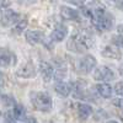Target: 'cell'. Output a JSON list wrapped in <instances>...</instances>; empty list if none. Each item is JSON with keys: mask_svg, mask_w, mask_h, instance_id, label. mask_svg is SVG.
<instances>
[{"mask_svg": "<svg viewBox=\"0 0 123 123\" xmlns=\"http://www.w3.org/2000/svg\"><path fill=\"white\" fill-rule=\"evenodd\" d=\"M32 104L36 110L47 112L52 107V98L46 92H36L32 98Z\"/></svg>", "mask_w": 123, "mask_h": 123, "instance_id": "2", "label": "cell"}, {"mask_svg": "<svg viewBox=\"0 0 123 123\" xmlns=\"http://www.w3.org/2000/svg\"><path fill=\"white\" fill-rule=\"evenodd\" d=\"M96 90H97V92L100 94V96L105 97V98H110L111 95H112V87L108 84H106V83L98 84L96 86Z\"/></svg>", "mask_w": 123, "mask_h": 123, "instance_id": "14", "label": "cell"}, {"mask_svg": "<svg viewBox=\"0 0 123 123\" xmlns=\"http://www.w3.org/2000/svg\"><path fill=\"white\" fill-rule=\"evenodd\" d=\"M102 57L108 58V59H121V50L115 47V46H107L104 48V50L101 52Z\"/></svg>", "mask_w": 123, "mask_h": 123, "instance_id": "12", "label": "cell"}, {"mask_svg": "<svg viewBox=\"0 0 123 123\" xmlns=\"http://www.w3.org/2000/svg\"><path fill=\"white\" fill-rule=\"evenodd\" d=\"M55 91L58 92V94L60 96L63 97H67L70 91H71V84H68V83H59L55 85Z\"/></svg>", "mask_w": 123, "mask_h": 123, "instance_id": "15", "label": "cell"}, {"mask_svg": "<svg viewBox=\"0 0 123 123\" xmlns=\"http://www.w3.org/2000/svg\"><path fill=\"white\" fill-rule=\"evenodd\" d=\"M96 67V58L94 55H85L78 62V71L80 74H89Z\"/></svg>", "mask_w": 123, "mask_h": 123, "instance_id": "3", "label": "cell"}, {"mask_svg": "<svg viewBox=\"0 0 123 123\" xmlns=\"http://www.w3.org/2000/svg\"><path fill=\"white\" fill-rule=\"evenodd\" d=\"M60 15L65 20H70V21H79V14L75 9H71L68 6L60 7Z\"/></svg>", "mask_w": 123, "mask_h": 123, "instance_id": "11", "label": "cell"}, {"mask_svg": "<svg viewBox=\"0 0 123 123\" xmlns=\"http://www.w3.org/2000/svg\"><path fill=\"white\" fill-rule=\"evenodd\" d=\"M14 118L18 121H25L26 119V110L21 105H15L14 106Z\"/></svg>", "mask_w": 123, "mask_h": 123, "instance_id": "17", "label": "cell"}, {"mask_svg": "<svg viewBox=\"0 0 123 123\" xmlns=\"http://www.w3.org/2000/svg\"><path fill=\"white\" fill-rule=\"evenodd\" d=\"M90 47V38L84 33H76L70 37L68 41V48L71 52L81 53Z\"/></svg>", "mask_w": 123, "mask_h": 123, "instance_id": "1", "label": "cell"}, {"mask_svg": "<svg viewBox=\"0 0 123 123\" xmlns=\"http://www.w3.org/2000/svg\"><path fill=\"white\" fill-rule=\"evenodd\" d=\"M122 86H123L122 81H118V83L116 84V86H115V91H116V94H117L118 96H121V95H122V92H123V90H122Z\"/></svg>", "mask_w": 123, "mask_h": 123, "instance_id": "20", "label": "cell"}, {"mask_svg": "<svg viewBox=\"0 0 123 123\" xmlns=\"http://www.w3.org/2000/svg\"><path fill=\"white\" fill-rule=\"evenodd\" d=\"M16 64V55L12 54L10 50L0 48V67H9Z\"/></svg>", "mask_w": 123, "mask_h": 123, "instance_id": "6", "label": "cell"}, {"mask_svg": "<svg viewBox=\"0 0 123 123\" xmlns=\"http://www.w3.org/2000/svg\"><path fill=\"white\" fill-rule=\"evenodd\" d=\"M113 78H115L113 71L107 67H100L94 73V79L97 81H110Z\"/></svg>", "mask_w": 123, "mask_h": 123, "instance_id": "5", "label": "cell"}, {"mask_svg": "<svg viewBox=\"0 0 123 123\" xmlns=\"http://www.w3.org/2000/svg\"><path fill=\"white\" fill-rule=\"evenodd\" d=\"M26 41L30 43V44H38L43 41V33L39 32V31H26Z\"/></svg>", "mask_w": 123, "mask_h": 123, "instance_id": "9", "label": "cell"}, {"mask_svg": "<svg viewBox=\"0 0 123 123\" xmlns=\"http://www.w3.org/2000/svg\"><path fill=\"white\" fill-rule=\"evenodd\" d=\"M53 75H54V80L60 81V80H63V79L65 78V75H67V70H65V69H57L54 73H53Z\"/></svg>", "mask_w": 123, "mask_h": 123, "instance_id": "19", "label": "cell"}, {"mask_svg": "<svg viewBox=\"0 0 123 123\" xmlns=\"http://www.w3.org/2000/svg\"><path fill=\"white\" fill-rule=\"evenodd\" d=\"M0 115H1V112H0Z\"/></svg>", "mask_w": 123, "mask_h": 123, "instance_id": "26", "label": "cell"}, {"mask_svg": "<svg viewBox=\"0 0 123 123\" xmlns=\"http://www.w3.org/2000/svg\"><path fill=\"white\" fill-rule=\"evenodd\" d=\"M113 104H115L118 108H121V98H117L116 101H113Z\"/></svg>", "mask_w": 123, "mask_h": 123, "instance_id": "24", "label": "cell"}, {"mask_svg": "<svg viewBox=\"0 0 123 123\" xmlns=\"http://www.w3.org/2000/svg\"><path fill=\"white\" fill-rule=\"evenodd\" d=\"M67 33H68V31L64 27L55 28L53 32L50 33V41H53V42H54V41H55V42H62V41L65 38Z\"/></svg>", "mask_w": 123, "mask_h": 123, "instance_id": "13", "label": "cell"}, {"mask_svg": "<svg viewBox=\"0 0 123 123\" xmlns=\"http://www.w3.org/2000/svg\"><path fill=\"white\" fill-rule=\"evenodd\" d=\"M78 113H79L80 118L86 119L89 116L92 115V108H91V106H89V105L80 104V105L78 106Z\"/></svg>", "mask_w": 123, "mask_h": 123, "instance_id": "16", "label": "cell"}, {"mask_svg": "<svg viewBox=\"0 0 123 123\" xmlns=\"http://www.w3.org/2000/svg\"><path fill=\"white\" fill-rule=\"evenodd\" d=\"M26 123H38V121L35 117H28L26 118Z\"/></svg>", "mask_w": 123, "mask_h": 123, "instance_id": "23", "label": "cell"}, {"mask_svg": "<svg viewBox=\"0 0 123 123\" xmlns=\"http://www.w3.org/2000/svg\"><path fill=\"white\" fill-rule=\"evenodd\" d=\"M10 5H11L10 1H0V7H3V10L7 9V6H10Z\"/></svg>", "mask_w": 123, "mask_h": 123, "instance_id": "22", "label": "cell"}, {"mask_svg": "<svg viewBox=\"0 0 123 123\" xmlns=\"http://www.w3.org/2000/svg\"><path fill=\"white\" fill-rule=\"evenodd\" d=\"M26 25H27V20L26 18H24V20H20V21L15 25V28H14V31L16 33H21L22 31L25 30V27H26Z\"/></svg>", "mask_w": 123, "mask_h": 123, "instance_id": "18", "label": "cell"}, {"mask_svg": "<svg viewBox=\"0 0 123 123\" xmlns=\"http://www.w3.org/2000/svg\"><path fill=\"white\" fill-rule=\"evenodd\" d=\"M0 21L3 26H11L16 25L20 21V15L10 9L1 10V15H0Z\"/></svg>", "mask_w": 123, "mask_h": 123, "instance_id": "4", "label": "cell"}, {"mask_svg": "<svg viewBox=\"0 0 123 123\" xmlns=\"http://www.w3.org/2000/svg\"><path fill=\"white\" fill-rule=\"evenodd\" d=\"M107 123H118V122H117V121H115V119H113V121H108V122H107Z\"/></svg>", "mask_w": 123, "mask_h": 123, "instance_id": "25", "label": "cell"}, {"mask_svg": "<svg viewBox=\"0 0 123 123\" xmlns=\"http://www.w3.org/2000/svg\"><path fill=\"white\" fill-rule=\"evenodd\" d=\"M112 41H113V43H115V44H117L118 47H121V44H122L121 36H115V37H112Z\"/></svg>", "mask_w": 123, "mask_h": 123, "instance_id": "21", "label": "cell"}, {"mask_svg": "<svg viewBox=\"0 0 123 123\" xmlns=\"http://www.w3.org/2000/svg\"><path fill=\"white\" fill-rule=\"evenodd\" d=\"M35 67L33 64H31V63H27L25 65H22L20 69H17L16 71V75L18 78H24V79H27V78H31V76H33L35 75Z\"/></svg>", "mask_w": 123, "mask_h": 123, "instance_id": "10", "label": "cell"}, {"mask_svg": "<svg viewBox=\"0 0 123 123\" xmlns=\"http://www.w3.org/2000/svg\"><path fill=\"white\" fill-rule=\"evenodd\" d=\"M96 27L101 31H110L112 28V25H113V21H112V16L105 14L101 17H96Z\"/></svg>", "mask_w": 123, "mask_h": 123, "instance_id": "7", "label": "cell"}, {"mask_svg": "<svg viewBox=\"0 0 123 123\" xmlns=\"http://www.w3.org/2000/svg\"><path fill=\"white\" fill-rule=\"evenodd\" d=\"M39 71H41V75H42L43 80L49 81L50 79L53 78V67L50 65L48 62H41L39 63Z\"/></svg>", "mask_w": 123, "mask_h": 123, "instance_id": "8", "label": "cell"}]
</instances>
